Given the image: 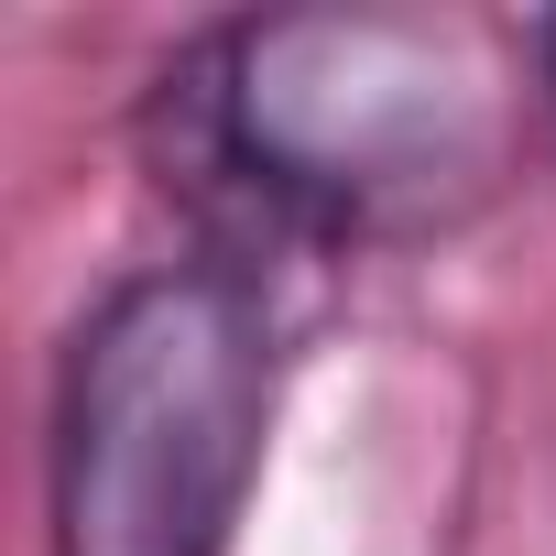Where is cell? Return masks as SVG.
I'll list each match as a JSON object with an SVG mask.
<instances>
[{
  "label": "cell",
  "instance_id": "cell-1",
  "mask_svg": "<svg viewBox=\"0 0 556 556\" xmlns=\"http://www.w3.org/2000/svg\"><path fill=\"white\" fill-rule=\"evenodd\" d=\"M545 110L534 34L480 12H251L142 99V153L229 240L371 251L480 218Z\"/></svg>",
  "mask_w": 556,
  "mask_h": 556
},
{
  "label": "cell",
  "instance_id": "cell-2",
  "mask_svg": "<svg viewBox=\"0 0 556 556\" xmlns=\"http://www.w3.org/2000/svg\"><path fill=\"white\" fill-rule=\"evenodd\" d=\"M273 371L285 339L229 251L121 273L55 371V556H229L273 437Z\"/></svg>",
  "mask_w": 556,
  "mask_h": 556
},
{
  "label": "cell",
  "instance_id": "cell-3",
  "mask_svg": "<svg viewBox=\"0 0 556 556\" xmlns=\"http://www.w3.org/2000/svg\"><path fill=\"white\" fill-rule=\"evenodd\" d=\"M534 66H545V110H556V23H534Z\"/></svg>",
  "mask_w": 556,
  "mask_h": 556
}]
</instances>
